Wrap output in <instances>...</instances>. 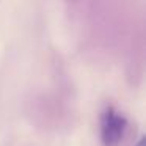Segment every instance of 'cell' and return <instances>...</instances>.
Listing matches in <instances>:
<instances>
[{
    "label": "cell",
    "mask_w": 146,
    "mask_h": 146,
    "mask_svg": "<svg viewBox=\"0 0 146 146\" xmlns=\"http://www.w3.org/2000/svg\"><path fill=\"white\" fill-rule=\"evenodd\" d=\"M127 118L115 105H105L99 119L101 141L104 146H118L127 130Z\"/></svg>",
    "instance_id": "6da1fadb"
},
{
    "label": "cell",
    "mask_w": 146,
    "mask_h": 146,
    "mask_svg": "<svg viewBox=\"0 0 146 146\" xmlns=\"http://www.w3.org/2000/svg\"><path fill=\"white\" fill-rule=\"evenodd\" d=\"M135 146H143V137H140L138 140H137V143H135Z\"/></svg>",
    "instance_id": "7a4b0ae2"
}]
</instances>
